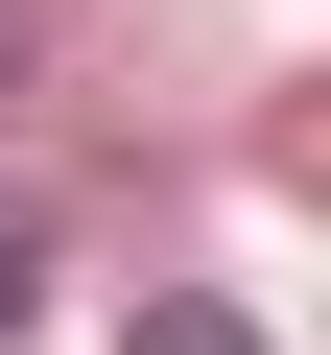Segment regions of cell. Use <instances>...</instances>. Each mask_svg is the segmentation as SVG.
Listing matches in <instances>:
<instances>
[{"label":"cell","mask_w":331,"mask_h":355,"mask_svg":"<svg viewBox=\"0 0 331 355\" xmlns=\"http://www.w3.org/2000/svg\"><path fill=\"white\" fill-rule=\"evenodd\" d=\"M118 355H260V308H213V284H142V331Z\"/></svg>","instance_id":"cell-1"}]
</instances>
